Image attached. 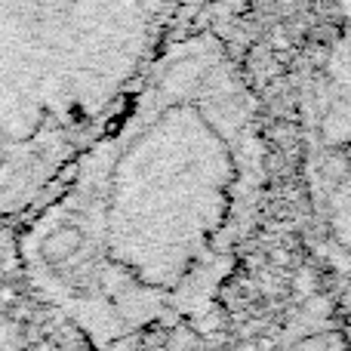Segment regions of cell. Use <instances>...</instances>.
Listing matches in <instances>:
<instances>
[{
	"mask_svg": "<svg viewBox=\"0 0 351 351\" xmlns=\"http://www.w3.org/2000/svg\"><path fill=\"white\" fill-rule=\"evenodd\" d=\"M265 197L256 99L213 31L160 47L19 228L34 296L93 346H130L219 299Z\"/></svg>",
	"mask_w": 351,
	"mask_h": 351,
	"instance_id": "6da1fadb",
	"label": "cell"
},
{
	"mask_svg": "<svg viewBox=\"0 0 351 351\" xmlns=\"http://www.w3.org/2000/svg\"><path fill=\"white\" fill-rule=\"evenodd\" d=\"M173 0H0V241L160 53Z\"/></svg>",
	"mask_w": 351,
	"mask_h": 351,
	"instance_id": "7a4b0ae2",
	"label": "cell"
},
{
	"mask_svg": "<svg viewBox=\"0 0 351 351\" xmlns=\"http://www.w3.org/2000/svg\"><path fill=\"white\" fill-rule=\"evenodd\" d=\"M296 111L311 243L351 274V34H330L302 56Z\"/></svg>",
	"mask_w": 351,
	"mask_h": 351,
	"instance_id": "3957f363",
	"label": "cell"
}]
</instances>
